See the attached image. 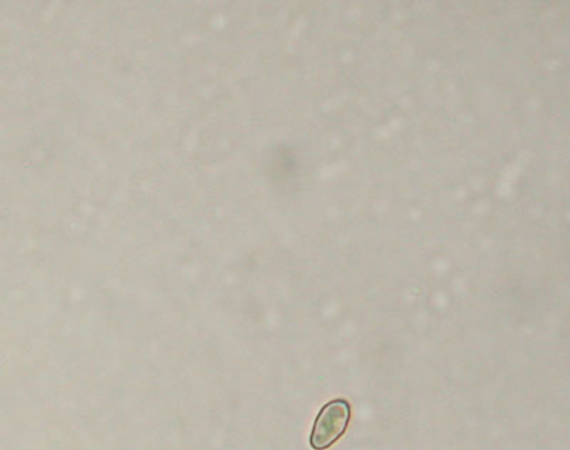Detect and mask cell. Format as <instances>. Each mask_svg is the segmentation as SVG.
I'll return each instance as SVG.
<instances>
[{
    "label": "cell",
    "instance_id": "1",
    "mask_svg": "<svg viewBox=\"0 0 570 450\" xmlns=\"http://www.w3.org/2000/svg\"><path fill=\"white\" fill-rule=\"evenodd\" d=\"M352 418L351 403L344 398L332 399L318 412L310 434V447L327 450L344 437Z\"/></svg>",
    "mask_w": 570,
    "mask_h": 450
}]
</instances>
